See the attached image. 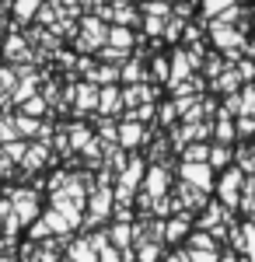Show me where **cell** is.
<instances>
[{
	"instance_id": "obj_10",
	"label": "cell",
	"mask_w": 255,
	"mask_h": 262,
	"mask_svg": "<svg viewBox=\"0 0 255 262\" xmlns=\"http://www.w3.org/2000/svg\"><path fill=\"white\" fill-rule=\"evenodd\" d=\"M112 42H116V46H122V49H126V46H130V32H112Z\"/></svg>"
},
{
	"instance_id": "obj_8",
	"label": "cell",
	"mask_w": 255,
	"mask_h": 262,
	"mask_svg": "<svg viewBox=\"0 0 255 262\" xmlns=\"http://www.w3.org/2000/svg\"><path fill=\"white\" fill-rule=\"evenodd\" d=\"M227 4H235V0H206V14H214V11L227 7Z\"/></svg>"
},
{
	"instance_id": "obj_11",
	"label": "cell",
	"mask_w": 255,
	"mask_h": 262,
	"mask_svg": "<svg viewBox=\"0 0 255 262\" xmlns=\"http://www.w3.org/2000/svg\"><path fill=\"white\" fill-rule=\"evenodd\" d=\"M193 262H217L214 252H193Z\"/></svg>"
},
{
	"instance_id": "obj_6",
	"label": "cell",
	"mask_w": 255,
	"mask_h": 262,
	"mask_svg": "<svg viewBox=\"0 0 255 262\" xmlns=\"http://www.w3.org/2000/svg\"><path fill=\"white\" fill-rule=\"evenodd\" d=\"M245 245H248V255L255 259V227H245Z\"/></svg>"
},
{
	"instance_id": "obj_12",
	"label": "cell",
	"mask_w": 255,
	"mask_h": 262,
	"mask_svg": "<svg viewBox=\"0 0 255 262\" xmlns=\"http://www.w3.org/2000/svg\"><path fill=\"white\" fill-rule=\"evenodd\" d=\"M252 164H255V161H252Z\"/></svg>"
},
{
	"instance_id": "obj_9",
	"label": "cell",
	"mask_w": 255,
	"mask_h": 262,
	"mask_svg": "<svg viewBox=\"0 0 255 262\" xmlns=\"http://www.w3.org/2000/svg\"><path fill=\"white\" fill-rule=\"evenodd\" d=\"M210 161H214V164H224V161H227V150H224V147L210 150Z\"/></svg>"
},
{
	"instance_id": "obj_2",
	"label": "cell",
	"mask_w": 255,
	"mask_h": 262,
	"mask_svg": "<svg viewBox=\"0 0 255 262\" xmlns=\"http://www.w3.org/2000/svg\"><path fill=\"white\" fill-rule=\"evenodd\" d=\"M238 192H241V175L227 171L224 182H220V196H224V203H238Z\"/></svg>"
},
{
	"instance_id": "obj_7",
	"label": "cell",
	"mask_w": 255,
	"mask_h": 262,
	"mask_svg": "<svg viewBox=\"0 0 255 262\" xmlns=\"http://www.w3.org/2000/svg\"><path fill=\"white\" fill-rule=\"evenodd\" d=\"M182 234H185V221H175L168 227V238H182Z\"/></svg>"
},
{
	"instance_id": "obj_5",
	"label": "cell",
	"mask_w": 255,
	"mask_h": 262,
	"mask_svg": "<svg viewBox=\"0 0 255 262\" xmlns=\"http://www.w3.org/2000/svg\"><path fill=\"white\" fill-rule=\"evenodd\" d=\"M185 70H189V60L182 53H175V77H185Z\"/></svg>"
},
{
	"instance_id": "obj_3",
	"label": "cell",
	"mask_w": 255,
	"mask_h": 262,
	"mask_svg": "<svg viewBox=\"0 0 255 262\" xmlns=\"http://www.w3.org/2000/svg\"><path fill=\"white\" fill-rule=\"evenodd\" d=\"M147 189L157 196V192L164 189V171H157V168H154V171H151V179H147Z\"/></svg>"
},
{
	"instance_id": "obj_4",
	"label": "cell",
	"mask_w": 255,
	"mask_h": 262,
	"mask_svg": "<svg viewBox=\"0 0 255 262\" xmlns=\"http://www.w3.org/2000/svg\"><path fill=\"white\" fill-rule=\"evenodd\" d=\"M140 140V126H126L122 129V143H137Z\"/></svg>"
},
{
	"instance_id": "obj_1",
	"label": "cell",
	"mask_w": 255,
	"mask_h": 262,
	"mask_svg": "<svg viewBox=\"0 0 255 262\" xmlns=\"http://www.w3.org/2000/svg\"><path fill=\"white\" fill-rule=\"evenodd\" d=\"M182 175L193 182V185H199V189H210V164H185L182 168Z\"/></svg>"
}]
</instances>
